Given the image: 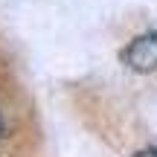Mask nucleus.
<instances>
[{"mask_svg": "<svg viewBox=\"0 0 157 157\" xmlns=\"http://www.w3.org/2000/svg\"><path fill=\"white\" fill-rule=\"evenodd\" d=\"M125 64L137 73H154L157 70V35H140L122 52Z\"/></svg>", "mask_w": 157, "mask_h": 157, "instance_id": "f257e3e1", "label": "nucleus"}, {"mask_svg": "<svg viewBox=\"0 0 157 157\" xmlns=\"http://www.w3.org/2000/svg\"><path fill=\"white\" fill-rule=\"evenodd\" d=\"M134 157H157V148H143V151H137Z\"/></svg>", "mask_w": 157, "mask_h": 157, "instance_id": "f03ea898", "label": "nucleus"}, {"mask_svg": "<svg viewBox=\"0 0 157 157\" xmlns=\"http://www.w3.org/2000/svg\"><path fill=\"white\" fill-rule=\"evenodd\" d=\"M0 134H3V117H0Z\"/></svg>", "mask_w": 157, "mask_h": 157, "instance_id": "7ed1b4c3", "label": "nucleus"}]
</instances>
